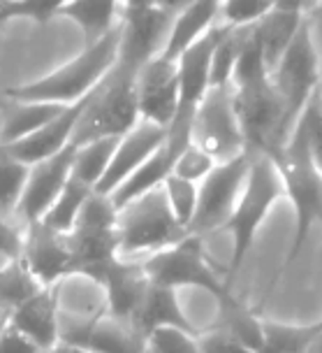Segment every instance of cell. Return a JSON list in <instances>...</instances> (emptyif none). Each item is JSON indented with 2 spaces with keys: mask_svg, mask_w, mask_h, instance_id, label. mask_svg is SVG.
<instances>
[{
  "mask_svg": "<svg viewBox=\"0 0 322 353\" xmlns=\"http://www.w3.org/2000/svg\"><path fill=\"white\" fill-rule=\"evenodd\" d=\"M142 270L153 283L169 288H200L206 291L220 307L223 325L237 332L255 351L262 346V321L232 293L225 274H220L202 249V237L188 235L179 244L142 258Z\"/></svg>",
  "mask_w": 322,
  "mask_h": 353,
  "instance_id": "6da1fadb",
  "label": "cell"
},
{
  "mask_svg": "<svg viewBox=\"0 0 322 353\" xmlns=\"http://www.w3.org/2000/svg\"><path fill=\"white\" fill-rule=\"evenodd\" d=\"M121 49V23L107 33L103 40L84 44V49L72 61L63 63L54 72L26 84L10 86L5 98L28 100V103L74 105L91 96V91L107 77Z\"/></svg>",
  "mask_w": 322,
  "mask_h": 353,
  "instance_id": "7a4b0ae2",
  "label": "cell"
},
{
  "mask_svg": "<svg viewBox=\"0 0 322 353\" xmlns=\"http://www.w3.org/2000/svg\"><path fill=\"white\" fill-rule=\"evenodd\" d=\"M281 198H286V188H283V179L279 168H276V161L264 154H253L242 195H239L230 219L218 230L230 235L232 239V256L225 270V279L230 286L237 279L246 258H248V251L253 242H255L262 223L267 221L271 210L279 205Z\"/></svg>",
  "mask_w": 322,
  "mask_h": 353,
  "instance_id": "3957f363",
  "label": "cell"
},
{
  "mask_svg": "<svg viewBox=\"0 0 322 353\" xmlns=\"http://www.w3.org/2000/svg\"><path fill=\"white\" fill-rule=\"evenodd\" d=\"M274 161L281 172L286 198L294 210V235L286 265H283L288 270L299 258L308 239V232L315 225H322V172L313 163L311 151H308L299 128H292L288 142L274 156Z\"/></svg>",
  "mask_w": 322,
  "mask_h": 353,
  "instance_id": "277c9868",
  "label": "cell"
},
{
  "mask_svg": "<svg viewBox=\"0 0 322 353\" xmlns=\"http://www.w3.org/2000/svg\"><path fill=\"white\" fill-rule=\"evenodd\" d=\"M137 74L140 68L116 59L107 77L88 96L84 114L72 135L74 144L100 140V137H123L130 128H135V123L140 121Z\"/></svg>",
  "mask_w": 322,
  "mask_h": 353,
  "instance_id": "5b68a950",
  "label": "cell"
},
{
  "mask_svg": "<svg viewBox=\"0 0 322 353\" xmlns=\"http://www.w3.org/2000/svg\"><path fill=\"white\" fill-rule=\"evenodd\" d=\"M65 237L70 247V276L103 281L109 265L118 258L116 207L109 195L93 191Z\"/></svg>",
  "mask_w": 322,
  "mask_h": 353,
  "instance_id": "8992f818",
  "label": "cell"
},
{
  "mask_svg": "<svg viewBox=\"0 0 322 353\" xmlns=\"http://www.w3.org/2000/svg\"><path fill=\"white\" fill-rule=\"evenodd\" d=\"M188 235L191 232L183 228L169 210L162 186L116 210L118 256L128 261L132 256L147 258L169 249Z\"/></svg>",
  "mask_w": 322,
  "mask_h": 353,
  "instance_id": "52a82bcc",
  "label": "cell"
},
{
  "mask_svg": "<svg viewBox=\"0 0 322 353\" xmlns=\"http://www.w3.org/2000/svg\"><path fill=\"white\" fill-rule=\"evenodd\" d=\"M232 91L248 154H264L274 159L292 132V123L279 91L269 77L232 86Z\"/></svg>",
  "mask_w": 322,
  "mask_h": 353,
  "instance_id": "ba28073f",
  "label": "cell"
},
{
  "mask_svg": "<svg viewBox=\"0 0 322 353\" xmlns=\"http://www.w3.org/2000/svg\"><path fill=\"white\" fill-rule=\"evenodd\" d=\"M269 79L288 110L290 123H297L306 105L322 91V56L313 37L311 21L301 23L281 61L271 68Z\"/></svg>",
  "mask_w": 322,
  "mask_h": 353,
  "instance_id": "9c48e42d",
  "label": "cell"
},
{
  "mask_svg": "<svg viewBox=\"0 0 322 353\" xmlns=\"http://www.w3.org/2000/svg\"><path fill=\"white\" fill-rule=\"evenodd\" d=\"M191 142L204 149L216 163H225L248 154L235 107L232 84L211 86L195 110L191 123Z\"/></svg>",
  "mask_w": 322,
  "mask_h": 353,
  "instance_id": "30bf717a",
  "label": "cell"
},
{
  "mask_svg": "<svg viewBox=\"0 0 322 353\" xmlns=\"http://www.w3.org/2000/svg\"><path fill=\"white\" fill-rule=\"evenodd\" d=\"M253 154H242L239 159L216 163L204 179L200 181V200L195 210L193 223L188 232L195 237H204L218 232L235 210L242 188L246 184Z\"/></svg>",
  "mask_w": 322,
  "mask_h": 353,
  "instance_id": "8fae6325",
  "label": "cell"
},
{
  "mask_svg": "<svg viewBox=\"0 0 322 353\" xmlns=\"http://www.w3.org/2000/svg\"><path fill=\"white\" fill-rule=\"evenodd\" d=\"M61 342L81 346L91 353H149L147 339L135 330L130 321L111 316H72L70 325L61 323Z\"/></svg>",
  "mask_w": 322,
  "mask_h": 353,
  "instance_id": "7c38bea8",
  "label": "cell"
},
{
  "mask_svg": "<svg viewBox=\"0 0 322 353\" xmlns=\"http://www.w3.org/2000/svg\"><path fill=\"white\" fill-rule=\"evenodd\" d=\"M179 63L165 54L144 63L137 74V110L142 121L169 128L179 110Z\"/></svg>",
  "mask_w": 322,
  "mask_h": 353,
  "instance_id": "4fadbf2b",
  "label": "cell"
},
{
  "mask_svg": "<svg viewBox=\"0 0 322 353\" xmlns=\"http://www.w3.org/2000/svg\"><path fill=\"white\" fill-rule=\"evenodd\" d=\"M174 14L160 10L158 5H144V8H123L121 17V49L118 59L140 68L149 63L165 49L169 28H172Z\"/></svg>",
  "mask_w": 322,
  "mask_h": 353,
  "instance_id": "5bb4252c",
  "label": "cell"
},
{
  "mask_svg": "<svg viewBox=\"0 0 322 353\" xmlns=\"http://www.w3.org/2000/svg\"><path fill=\"white\" fill-rule=\"evenodd\" d=\"M74 151H77V144L72 142L52 159H44L30 165L26 191H23V198L19 203L14 216L17 221H21L23 225L37 223V221L44 219V214L52 210V205L58 200L63 188L70 181Z\"/></svg>",
  "mask_w": 322,
  "mask_h": 353,
  "instance_id": "9a60e30c",
  "label": "cell"
},
{
  "mask_svg": "<svg viewBox=\"0 0 322 353\" xmlns=\"http://www.w3.org/2000/svg\"><path fill=\"white\" fill-rule=\"evenodd\" d=\"M21 261L42 286H54L70 276V247L65 232L49 228L47 223L26 225Z\"/></svg>",
  "mask_w": 322,
  "mask_h": 353,
  "instance_id": "2e32d148",
  "label": "cell"
},
{
  "mask_svg": "<svg viewBox=\"0 0 322 353\" xmlns=\"http://www.w3.org/2000/svg\"><path fill=\"white\" fill-rule=\"evenodd\" d=\"M165 142H167V128H160V125L142 121L140 119V121L135 123V128H130L121 140H118V147L114 151V159L96 191L103 195H111Z\"/></svg>",
  "mask_w": 322,
  "mask_h": 353,
  "instance_id": "e0dca14e",
  "label": "cell"
},
{
  "mask_svg": "<svg viewBox=\"0 0 322 353\" xmlns=\"http://www.w3.org/2000/svg\"><path fill=\"white\" fill-rule=\"evenodd\" d=\"M10 325L49 353L61 344V283L42 286L10 314Z\"/></svg>",
  "mask_w": 322,
  "mask_h": 353,
  "instance_id": "ac0fdd59",
  "label": "cell"
},
{
  "mask_svg": "<svg viewBox=\"0 0 322 353\" xmlns=\"http://www.w3.org/2000/svg\"><path fill=\"white\" fill-rule=\"evenodd\" d=\"M88 103V98L79 100L74 105H67L58 117L52 119L47 125H42L40 130H35L33 135H28L26 140H19L10 147H0L5 149L10 156L28 163H40L44 159H52L58 151H63L67 144H72V135L77 130V123L81 114H84V107Z\"/></svg>",
  "mask_w": 322,
  "mask_h": 353,
  "instance_id": "d6986e66",
  "label": "cell"
},
{
  "mask_svg": "<svg viewBox=\"0 0 322 353\" xmlns=\"http://www.w3.org/2000/svg\"><path fill=\"white\" fill-rule=\"evenodd\" d=\"M130 323L135 325V330L140 335H144V339H147L149 332L158 330V327H181V330L197 332L195 325L188 321L186 312H183L179 291L162 286V283H153L151 279L135 314H132Z\"/></svg>",
  "mask_w": 322,
  "mask_h": 353,
  "instance_id": "ffe728a7",
  "label": "cell"
},
{
  "mask_svg": "<svg viewBox=\"0 0 322 353\" xmlns=\"http://www.w3.org/2000/svg\"><path fill=\"white\" fill-rule=\"evenodd\" d=\"M220 5H223V0H193L181 12H176L165 49L160 54H165L174 61L179 59L191 44L197 42L200 37H204L213 26H218Z\"/></svg>",
  "mask_w": 322,
  "mask_h": 353,
  "instance_id": "44dd1931",
  "label": "cell"
},
{
  "mask_svg": "<svg viewBox=\"0 0 322 353\" xmlns=\"http://www.w3.org/2000/svg\"><path fill=\"white\" fill-rule=\"evenodd\" d=\"M123 8L125 0H70L58 17L81 30L84 44H93L121 23Z\"/></svg>",
  "mask_w": 322,
  "mask_h": 353,
  "instance_id": "7402d4cb",
  "label": "cell"
},
{
  "mask_svg": "<svg viewBox=\"0 0 322 353\" xmlns=\"http://www.w3.org/2000/svg\"><path fill=\"white\" fill-rule=\"evenodd\" d=\"M67 105L54 103H28V100H10L5 103L3 125H0V147H10L19 140H26L42 125L56 119Z\"/></svg>",
  "mask_w": 322,
  "mask_h": 353,
  "instance_id": "603a6c76",
  "label": "cell"
},
{
  "mask_svg": "<svg viewBox=\"0 0 322 353\" xmlns=\"http://www.w3.org/2000/svg\"><path fill=\"white\" fill-rule=\"evenodd\" d=\"M306 21V14L292 10H269L267 14H262L255 21L257 37H260L264 59H267L269 72L276 63L281 61V56L286 54L290 42L294 40L297 30L301 28V23Z\"/></svg>",
  "mask_w": 322,
  "mask_h": 353,
  "instance_id": "cb8c5ba5",
  "label": "cell"
},
{
  "mask_svg": "<svg viewBox=\"0 0 322 353\" xmlns=\"http://www.w3.org/2000/svg\"><path fill=\"white\" fill-rule=\"evenodd\" d=\"M169 172H172V156H169V149L165 142L144 165L137 168L135 172L109 195L114 207L118 210V207L128 205L130 200H137V198H142V195L160 188L162 181L169 176Z\"/></svg>",
  "mask_w": 322,
  "mask_h": 353,
  "instance_id": "d4e9b609",
  "label": "cell"
},
{
  "mask_svg": "<svg viewBox=\"0 0 322 353\" xmlns=\"http://www.w3.org/2000/svg\"><path fill=\"white\" fill-rule=\"evenodd\" d=\"M250 30L253 23H246V26L218 23V37L211 56V86H223L232 81V72H235V65L239 56H242V49L248 40Z\"/></svg>",
  "mask_w": 322,
  "mask_h": 353,
  "instance_id": "484cf974",
  "label": "cell"
},
{
  "mask_svg": "<svg viewBox=\"0 0 322 353\" xmlns=\"http://www.w3.org/2000/svg\"><path fill=\"white\" fill-rule=\"evenodd\" d=\"M118 140H121V137H100V140L77 144L74 163H72L74 179H79L81 184L91 186L93 191H96L114 159V151L118 147Z\"/></svg>",
  "mask_w": 322,
  "mask_h": 353,
  "instance_id": "4316f807",
  "label": "cell"
},
{
  "mask_svg": "<svg viewBox=\"0 0 322 353\" xmlns=\"http://www.w3.org/2000/svg\"><path fill=\"white\" fill-rule=\"evenodd\" d=\"M318 332V321L311 325L262 321L260 353H308V346H311Z\"/></svg>",
  "mask_w": 322,
  "mask_h": 353,
  "instance_id": "83f0119b",
  "label": "cell"
},
{
  "mask_svg": "<svg viewBox=\"0 0 322 353\" xmlns=\"http://www.w3.org/2000/svg\"><path fill=\"white\" fill-rule=\"evenodd\" d=\"M40 288L42 283L26 268L21 256L10 261L5 268H0V314L10 316L21 302H26Z\"/></svg>",
  "mask_w": 322,
  "mask_h": 353,
  "instance_id": "f1b7e54d",
  "label": "cell"
},
{
  "mask_svg": "<svg viewBox=\"0 0 322 353\" xmlns=\"http://www.w3.org/2000/svg\"><path fill=\"white\" fill-rule=\"evenodd\" d=\"M30 165L0 149V216L14 221L28 184Z\"/></svg>",
  "mask_w": 322,
  "mask_h": 353,
  "instance_id": "f546056e",
  "label": "cell"
},
{
  "mask_svg": "<svg viewBox=\"0 0 322 353\" xmlns=\"http://www.w3.org/2000/svg\"><path fill=\"white\" fill-rule=\"evenodd\" d=\"M93 188L81 184L79 179H74L70 174V181L63 188V193L58 195V200L52 205V210L44 214L42 223H47L49 228L58 230V232H70L74 221H77L79 212L84 210L86 200L91 198Z\"/></svg>",
  "mask_w": 322,
  "mask_h": 353,
  "instance_id": "4dcf8cb0",
  "label": "cell"
},
{
  "mask_svg": "<svg viewBox=\"0 0 322 353\" xmlns=\"http://www.w3.org/2000/svg\"><path fill=\"white\" fill-rule=\"evenodd\" d=\"M162 193L167 198V205L172 210L174 219L179 221L183 228H191L195 210H197V200H200V184L188 179H181L169 172V176L162 181Z\"/></svg>",
  "mask_w": 322,
  "mask_h": 353,
  "instance_id": "1f68e13d",
  "label": "cell"
},
{
  "mask_svg": "<svg viewBox=\"0 0 322 353\" xmlns=\"http://www.w3.org/2000/svg\"><path fill=\"white\" fill-rule=\"evenodd\" d=\"M149 353H204L197 332L181 327H158L147 335Z\"/></svg>",
  "mask_w": 322,
  "mask_h": 353,
  "instance_id": "d6a6232c",
  "label": "cell"
},
{
  "mask_svg": "<svg viewBox=\"0 0 322 353\" xmlns=\"http://www.w3.org/2000/svg\"><path fill=\"white\" fill-rule=\"evenodd\" d=\"M213 168H216V161L193 142H188L172 159V174L181 176V179L195 181V184H200Z\"/></svg>",
  "mask_w": 322,
  "mask_h": 353,
  "instance_id": "836d02e7",
  "label": "cell"
},
{
  "mask_svg": "<svg viewBox=\"0 0 322 353\" xmlns=\"http://www.w3.org/2000/svg\"><path fill=\"white\" fill-rule=\"evenodd\" d=\"M294 128L304 135L306 147L311 151V159L322 172V107H320V93L311 103L306 105V110L301 112V117L297 119Z\"/></svg>",
  "mask_w": 322,
  "mask_h": 353,
  "instance_id": "e575fe53",
  "label": "cell"
},
{
  "mask_svg": "<svg viewBox=\"0 0 322 353\" xmlns=\"http://www.w3.org/2000/svg\"><path fill=\"white\" fill-rule=\"evenodd\" d=\"M67 3L70 0H10L8 19H30L35 23H47L58 19Z\"/></svg>",
  "mask_w": 322,
  "mask_h": 353,
  "instance_id": "d590c367",
  "label": "cell"
},
{
  "mask_svg": "<svg viewBox=\"0 0 322 353\" xmlns=\"http://www.w3.org/2000/svg\"><path fill=\"white\" fill-rule=\"evenodd\" d=\"M271 8L267 0H223L220 5V23L227 26H246L255 23Z\"/></svg>",
  "mask_w": 322,
  "mask_h": 353,
  "instance_id": "8d00e7d4",
  "label": "cell"
},
{
  "mask_svg": "<svg viewBox=\"0 0 322 353\" xmlns=\"http://www.w3.org/2000/svg\"><path fill=\"white\" fill-rule=\"evenodd\" d=\"M200 346L204 353H260L255 351L250 344H246L237 332H232L230 327L218 325L213 330L200 332Z\"/></svg>",
  "mask_w": 322,
  "mask_h": 353,
  "instance_id": "74e56055",
  "label": "cell"
},
{
  "mask_svg": "<svg viewBox=\"0 0 322 353\" xmlns=\"http://www.w3.org/2000/svg\"><path fill=\"white\" fill-rule=\"evenodd\" d=\"M0 353H42V351L33 339L8 323L5 330L0 332Z\"/></svg>",
  "mask_w": 322,
  "mask_h": 353,
  "instance_id": "f35d334b",
  "label": "cell"
},
{
  "mask_svg": "<svg viewBox=\"0 0 322 353\" xmlns=\"http://www.w3.org/2000/svg\"><path fill=\"white\" fill-rule=\"evenodd\" d=\"M0 249L10 258H19L23 251V230L5 216H0Z\"/></svg>",
  "mask_w": 322,
  "mask_h": 353,
  "instance_id": "ab89813d",
  "label": "cell"
},
{
  "mask_svg": "<svg viewBox=\"0 0 322 353\" xmlns=\"http://www.w3.org/2000/svg\"><path fill=\"white\" fill-rule=\"evenodd\" d=\"M267 3L271 10H292V12H301V14L308 17L322 0H267Z\"/></svg>",
  "mask_w": 322,
  "mask_h": 353,
  "instance_id": "60d3db41",
  "label": "cell"
},
{
  "mask_svg": "<svg viewBox=\"0 0 322 353\" xmlns=\"http://www.w3.org/2000/svg\"><path fill=\"white\" fill-rule=\"evenodd\" d=\"M193 0H155V5L160 10L169 12V14H176V12H181L186 5H191Z\"/></svg>",
  "mask_w": 322,
  "mask_h": 353,
  "instance_id": "b9f144b4",
  "label": "cell"
},
{
  "mask_svg": "<svg viewBox=\"0 0 322 353\" xmlns=\"http://www.w3.org/2000/svg\"><path fill=\"white\" fill-rule=\"evenodd\" d=\"M308 21H311L313 33H315V35L320 33V37H322V3L311 12V14H308Z\"/></svg>",
  "mask_w": 322,
  "mask_h": 353,
  "instance_id": "7bdbcfd3",
  "label": "cell"
},
{
  "mask_svg": "<svg viewBox=\"0 0 322 353\" xmlns=\"http://www.w3.org/2000/svg\"><path fill=\"white\" fill-rule=\"evenodd\" d=\"M49 353H91V351H86V349H81V346H72V344H58L56 349H52Z\"/></svg>",
  "mask_w": 322,
  "mask_h": 353,
  "instance_id": "ee69618b",
  "label": "cell"
},
{
  "mask_svg": "<svg viewBox=\"0 0 322 353\" xmlns=\"http://www.w3.org/2000/svg\"><path fill=\"white\" fill-rule=\"evenodd\" d=\"M308 353H322V327H320V332L315 335V339L311 342V346H308Z\"/></svg>",
  "mask_w": 322,
  "mask_h": 353,
  "instance_id": "f6af8a7d",
  "label": "cell"
},
{
  "mask_svg": "<svg viewBox=\"0 0 322 353\" xmlns=\"http://www.w3.org/2000/svg\"><path fill=\"white\" fill-rule=\"evenodd\" d=\"M8 5H10V0H0V26H3L5 21H10V19H8Z\"/></svg>",
  "mask_w": 322,
  "mask_h": 353,
  "instance_id": "bcb514c9",
  "label": "cell"
},
{
  "mask_svg": "<svg viewBox=\"0 0 322 353\" xmlns=\"http://www.w3.org/2000/svg\"><path fill=\"white\" fill-rule=\"evenodd\" d=\"M128 8H144V5H155V0H125Z\"/></svg>",
  "mask_w": 322,
  "mask_h": 353,
  "instance_id": "7dc6e473",
  "label": "cell"
},
{
  "mask_svg": "<svg viewBox=\"0 0 322 353\" xmlns=\"http://www.w3.org/2000/svg\"><path fill=\"white\" fill-rule=\"evenodd\" d=\"M10 261H14V258H10L3 249H0V268H5V265H8Z\"/></svg>",
  "mask_w": 322,
  "mask_h": 353,
  "instance_id": "c3c4849f",
  "label": "cell"
},
{
  "mask_svg": "<svg viewBox=\"0 0 322 353\" xmlns=\"http://www.w3.org/2000/svg\"><path fill=\"white\" fill-rule=\"evenodd\" d=\"M8 323H10V316H8V314H0V332L5 330V325H8Z\"/></svg>",
  "mask_w": 322,
  "mask_h": 353,
  "instance_id": "681fc988",
  "label": "cell"
},
{
  "mask_svg": "<svg viewBox=\"0 0 322 353\" xmlns=\"http://www.w3.org/2000/svg\"><path fill=\"white\" fill-rule=\"evenodd\" d=\"M320 107H322V91H320Z\"/></svg>",
  "mask_w": 322,
  "mask_h": 353,
  "instance_id": "f907efd6",
  "label": "cell"
},
{
  "mask_svg": "<svg viewBox=\"0 0 322 353\" xmlns=\"http://www.w3.org/2000/svg\"><path fill=\"white\" fill-rule=\"evenodd\" d=\"M318 325H320V327H322V319H320V321H318Z\"/></svg>",
  "mask_w": 322,
  "mask_h": 353,
  "instance_id": "816d5d0a",
  "label": "cell"
}]
</instances>
